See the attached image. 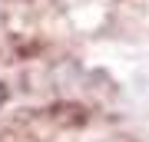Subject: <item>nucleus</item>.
<instances>
[{"instance_id":"nucleus-1","label":"nucleus","mask_w":149,"mask_h":142,"mask_svg":"<svg viewBox=\"0 0 149 142\" xmlns=\"http://www.w3.org/2000/svg\"><path fill=\"white\" fill-rule=\"evenodd\" d=\"M7 99V89H3V86H0V103H3Z\"/></svg>"}]
</instances>
